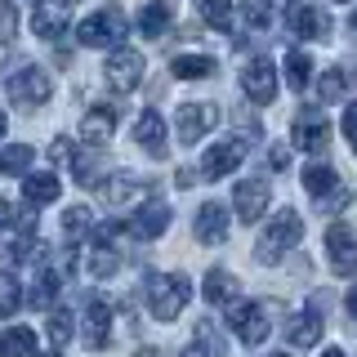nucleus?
<instances>
[{
    "label": "nucleus",
    "instance_id": "obj_23",
    "mask_svg": "<svg viewBox=\"0 0 357 357\" xmlns=\"http://www.w3.org/2000/svg\"><path fill=\"white\" fill-rule=\"evenodd\" d=\"M0 357H36V331L31 326H9L0 340Z\"/></svg>",
    "mask_w": 357,
    "mask_h": 357
},
{
    "label": "nucleus",
    "instance_id": "obj_38",
    "mask_svg": "<svg viewBox=\"0 0 357 357\" xmlns=\"http://www.w3.org/2000/svg\"><path fill=\"white\" fill-rule=\"evenodd\" d=\"M18 36V9L9 0H0V45H9Z\"/></svg>",
    "mask_w": 357,
    "mask_h": 357
},
{
    "label": "nucleus",
    "instance_id": "obj_27",
    "mask_svg": "<svg viewBox=\"0 0 357 357\" xmlns=\"http://www.w3.org/2000/svg\"><path fill=\"white\" fill-rule=\"evenodd\" d=\"M31 161H36V152H31L27 143H9V148H0V174H22Z\"/></svg>",
    "mask_w": 357,
    "mask_h": 357
},
{
    "label": "nucleus",
    "instance_id": "obj_19",
    "mask_svg": "<svg viewBox=\"0 0 357 357\" xmlns=\"http://www.w3.org/2000/svg\"><path fill=\"white\" fill-rule=\"evenodd\" d=\"M59 192H63V178L50 174V170H36V174L22 178V197L31 206H50V201H59Z\"/></svg>",
    "mask_w": 357,
    "mask_h": 357
},
{
    "label": "nucleus",
    "instance_id": "obj_41",
    "mask_svg": "<svg viewBox=\"0 0 357 357\" xmlns=\"http://www.w3.org/2000/svg\"><path fill=\"white\" fill-rule=\"evenodd\" d=\"M268 161H273V170H286L290 152H286V148H273V152H268Z\"/></svg>",
    "mask_w": 357,
    "mask_h": 357
},
{
    "label": "nucleus",
    "instance_id": "obj_7",
    "mask_svg": "<svg viewBox=\"0 0 357 357\" xmlns=\"http://www.w3.org/2000/svg\"><path fill=\"white\" fill-rule=\"evenodd\" d=\"M290 139H295V148H304V152H321L331 143V121H326V112L321 107H304L295 116V126H290Z\"/></svg>",
    "mask_w": 357,
    "mask_h": 357
},
{
    "label": "nucleus",
    "instance_id": "obj_4",
    "mask_svg": "<svg viewBox=\"0 0 357 357\" xmlns=\"http://www.w3.org/2000/svg\"><path fill=\"white\" fill-rule=\"evenodd\" d=\"M9 98H14L18 107H40V103H50V94H54V81H50V72L36 63H27V67H18V72H9Z\"/></svg>",
    "mask_w": 357,
    "mask_h": 357
},
{
    "label": "nucleus",
    "instance_id": "obj_1",
    "mask_svg": "<svg viewBox=\"0 0 357 357\" xmlns=\"http://www.w3.org/2000/svg\"><path fill=\"white\" fill-rule=\"evenodd\" d=\"M299 237H304V219H299L295 210H277V215L268 219V228L259 232V241H255V259L259 264H282L286 250H295Z\"/></svg>",
    "mask_w": 357,
    "mask_h": 357
},
{
    "label": "nucleus",
    "instance_id": "obj_24",
    "mask_svg": "<svg viewBox=\"0 0 357 357\" xmlns=\"http://www.w3.org/2000/svg\"><path fill=\"white\" fill-rule=\"evenodd\" d=\"M201 295H206L210 304H228V299L237 295V277H232V273H223V268H210V273H206V282H201Z\"/></svg>",
    "mask_w": 357,
    "mask_h": 357
},
{
    "label": "nucleus",
    "instance_id": "obj_34",
    "mask_svg": "<svg viewBox=\"0 0 357 357\" xmlns=\"http://www.w3.org/2000/svg\"><path fill=\"white\" fill-rule=\"evenodd\" d=\"M143 188H139V178L134 174H116V183H107V201L112 206H126V201H134Z\"/></svg>",
    "mask_w": 357,
    "mask_h": 357
},
{
    "label": "nucleus",
    "instance_id": "obj_5",
    "mask_svg": "<svg viewBox=\"0 0 357 357\" xmlns=\"http://www.w3.org/2000/svg\"><path fill=\"white\" fill-rule=\"evenodd\" d=\"M143 67H148V63H143L139 50L116 45V50L107 54V67H103V72H107V85L112 89H139L143 85Z\"/></svg>",
    "mask_w": 357,
    "mask_h": 357
},
{
    "label": "nucleus",
    "instance_id": "obj_13",
    "mask_svg": "<svg viewBox=\"0 0 357 357\" xmlns=\"http://www.w3.org/2000/svg\"><path fill=\"white\" fill-rule=\"evenodd\" d=\"M241 89H245L250 103H273L277 98V67L268 59H250L241 72Z\"/></svg>",
    "mask_w": 357,
    "mask_h": 357
},
{
    "label": "nucleus",
    "instance_id": "obj_29",
    "mask_svg": "<svg viewBox=\"0 0 357 357\" xmlns=\"http://www.w3.org/2000/svg\"><path fill=\"white\" fill-rule=\"evenodd\" d=\"M241 22L255 31L273 27V0H241Z\"/></svg>",
    "mask_w": 357,
    "mask_h": 357
},
{
    "label": "nucleus",
    "instance_id": "obj_48",
    "mask_svg": "<svg viewBox=\"0 0 357 357\" xmlns=\"http://www.w3.org/2000/svg\"><path fill=\"white\" fill-rule=\"evenodd\" d=\"M139 357H156V353H152V349H143V353H139Z\"/></svg>",
    "mask_w": 357,
    "mask_h": 357
},
{
    "label": "nucleus",
    "instance_id": "obj_2",
    "mask_svg": "<svg viewBox=\"0 0 357 357\" xmlns=\"http://www.w3.org/2000/svg\"><path fill=\"white\" fill-rule=\"evenodd\" d=\"M143 290H148V308L156 321H174L188 308V299H192V282L183 273H152Z\"/></svg>",
    "mask_w": 357,
    "mask_h": 357
},
{
    "label": "nucleus",
    "instance_id": "obj_40",
    "mask_svg": "<svg viewBox=\"0 0 357 357\" xmlns=\"http://www.w3.org/2000/svg\"><path fill=\"white\" fill-rule=\"evenodd\" d=\"M344 139H349L353 148H357V103L344 107Z\"/></svg>",
    "mask_w": 357,
    "mask_h": 357
},
{
    "label": "nucleus",
    "instance_id": "obj_3",
    "mask_svg": "<svg viewBox=\"0 0 357 357\" xmlns=\"http://www.w3.org/2000/svg\"><path fill=\"white\" fill-rule=\"evenodd\" d=\"M130 31V22L121 9H98V14H89L81 27H76V40L89 45V50H112V45H121V36Z\"/></svg>",
    "mask_w": 357,
    "mask_h": 357
},
{
    "label": "nucleus",
    "instance_id": "obj_6",
    "mask_svg": "<svg viewBox=\"0 0 357 357\" xmlns=\"http://www.w3.org/2000/svg\"><path fill=\"white\" fill-rule=\"evenodd\" d=\"M241 161H245V139L228 134L223 143H210L206 148V156H201V178H223V174L237 170Z\"/></svg>",
    "mask_w": 357,
    "mask_h": 357
},
{
    "label": "nucleus",
    "instance_id": "obj_17",
    "mask_svg": "<svg viewBox=\"0 0 357 357\" xmlns=\"http://www.w3.org/2000/svg\"><path fill=\"white\" fill-rule=\"evenodd\" d=\"M286 22H290V31H295V36H308V40H321L331 31L326 14H321V9H312V5H290Z\"/></svg>",
    "mask_w": 357,
    "mask_h": 357
},
{
    "label": "nucleus",
    "instance_id": "obj_16",
    "mask_svg": "<svg viewBox=\"0 0 357 357\" xmlns=\"http://www.w3.org/2000/svg\"><path fill=\"white\" fill-rule=\"evenodd\" d=\"M85 344L89 349H107V340H112V308L103 304V299H89V308H85Z\"/></svg>",
    "mask_w": 357,
    "mask_h": 357
},
{
    "label": "nucleus",
    "instance_id": "obj_45",
    "mask_svg": "<svg viewBox=\"0 0 357 357\" xmlns=\"http://www.w3.org/2000/svg\"><path fill=\"white\" fill-rule=\"evenodd\" d=\"M5 126H9V116H5V112H0V139H5Z\"/></svg>",
    "mask_w": 357,
    "mask_h": 357
},
{
    "label": "nucleus",
    "instance_id": "obj_46",
    "mask_svg": "<svg viewBox=\"0 0 357 357\" xmlns=\"http://www.w3.org/2000/svg\"><path fill=\"white\" fill-rule=\"evenodd\" d=\"M321 357H344V349H326V353H321Z\"/></svg>",
    "mask_w": 357,
    "mask_h": 357
},
{
    "label": "nucleus",
    "instance_id": "obj_22",
    "mask_svg": "<svg viewBox=\"0 0 357 357\" xmlns=\"http://www.w3.org/2000/svg\"><path fill=\"white\" fill-rule=\"evenodd\" d=\"M170 22H174V5L170 0H152V5H143V14H139V31L143 36H161Z\"/></svg>",
    "mask_w": 357,
    "mask_h": 357
},
{
    "label": "nucleus",
    "instance_id": "obj_50",
    "mask_svg": "<svg viewBox=\"0 0 357 357\" xmlns=\"http://www.w3.org/2000/svg\"><path fill=\"white\" fill-rule=\"evenodd\" d=\"M63 5H72V0H63Z\"/></svg>",
    "mask_w": 357,
    "mask_h": 357
},
{
    "label": "nucleus",
    "instance_id": "obj_21",
    "mask_svg": "<svg viewBox=\"0 0 357 357\" xmlns=\"http://www.w3.org/2000/svg\"><path fill=\"white\" fill-rule=\"evenodd\" d=\"M31 31H36L40 40H59L67 31V9L63 5H40L36 14H31Z\"/></svg>",
    "mask_w": 357,
    "mask_h": 357
},
{
    "label": "nucleus",
    "instance_id": "obj_31",
    "mask_svg": "<svg viewBox=\"0 0 357 357\" xmlns=\"http://www.w3.org/2000/svg\"><path fill=\"white\" fill-rule=\"evenodd\" d=\"M63 290V277H59V268H40V277H36V290H31V304H50L54 295Z\"/></svg>",
    "mask_w": 357,
    "mask_h": 357
},
{
    "label": "nucleus",
    "instance_id": "obj_36",
    "mask_svg": "<svg viewBox=\"0 0 357 357\" xmlns=\"http://www.w3.org/2000/svg\"><path fill=\"white\" fill-rule=\"evenodd\" d=\"M89 228H94V215H89L85 206H72L63 215V232H67V237H81V232H89Z\"/></svg>",
    "mask_w": 357,
    "mask_h": 357
},
{
    "label": "nucleus",
    "instance_id": "obj_20",
    "mask_svg": "<svg viewBox=\"0 0 357 357\" xmlns=\"http://www.w3.org/2000/svg\"><path fill=\"white\" fill-rule=\"evenodd\" d=\"M286 340H290V349H312V344H321V317L317 312H295V321L286 326Z\"/></svg>",
    "mask_w": 357,
    "mask_h": 357
},
{
    "label": "nucleus",
    "instance_id": "obj_25",
    "mask_svg": "<svg viewBox=\"0 0 357 357\" xmlns=\"http://www.w3.org/2000/svg\"><path fill=\"white\" fill-rule=\"evenodd\" d=\"M170 72L178 81H201V76H215V59L210 54H178L170 63Z\"/></svg>",
    "mask_w": 357,
    "mask_h": 357
},
{
    "label": "nucleus",
    "instance_id": "obj_12",
    "mask_svg": "<svg viewBox=\"0 0 357 357\" xmlns=\"http://www.w3.org/2000/svg\"><path fill=\"white\" fill-rule=\"evenodd\" d=\"M165 228H170V206H165V201H148V206H139L126 219V232L134 241H152V237H161Z\"/></svg>",
    "mask_w": 357,
    "mask_h": 357
},
{
    "label": "nucleus",
    "instance_id": "obj_39",
    "mask_svg": "<svg viewBox=\"0 0 357 357\" xmlns=\"http://www.w3.org/2000/svg\"><path fill=\"white\" fill-rule=\"evenodd\" d=\"M50 156H54V161H59V165H67V161H72V156H76V152H72V139H63V134H59V139L50 143Z\"/></svg>",
    "mask_w": 357,
    "mask_h": 357
},
{
    "label": "nucleus",
    "instance_id": "obj_28",
    "mask_svg": "<svg viewBox=\"0 0 357 357\" xmlns=\"http://www.w3.org/2000/svg\"><path fill=\"white\" fill-rule=\"evenodd\" d=\"M304 188L312 197H326V192L340 188V174H335L331 165H308V170H304Z\"/></svg>",
    "mask_w": 357,
    "mask_h": 357
},
{
    "label": "nucleus",
    "instance_id": "obj_49",
    "mask_svg": "<svg viewBox=\"0 0 357 357\" xmlns=\"http://www.w3.org/2000/svg\"><path fill=\"white\" fill-rule=\"evenodd\" d=\"M353 36H357V14H353Z\"/></svg>",
    "mask_w": 357,
    "mask_h": 357
},
{
    "label": "nucleus",
    "instance_id": "obj_15",
    "mask_svg": "<svg viewBox=\"0 0 357 357\" xmlns=\"http://www.w3.org/2000/svg\"><path fill=\"white\" fill-rule=\"evenodd\" d=\"M112 134H116V107L94 103L85 112V121H81V139L89 148H103V143H112Z\"/></svg>",
    "mask_w": 357,
    "mask_h": 357
},
{
    "label": "nucleus",
    "instance_id": "obj_42",
    "mask_svg": "<svg viewBox=\"0 0 357 357\" xmlns=\"http://www.w3.org/2000/svg\"><path fill=\"white\" fill-rule=\"evenodd\" d=\"M9 223H14V206H9V201H5V197H0V232H5V228H9Z\"/></svg>",
    "mask_w": 357,
    "mask_h": 357
},
{
    "label": "nucleus",
    "instance_id": "obj_11",
    "mask_svg": "<svg viewBox=\"0 0 357 357\" xmlns=\"http://www.w3.org/2000/svg\"><path fill=\"white\" fill-rule=\"evenodd\" d=\"M326 259L340 277H357V237L344 223H331L326 228Z\"/></svg>",
    "mask_w": 357,
    "mask_h": 357
},
{
    "label": "nucleus",
    "instance_id": "obj_10",
    "mask_svg": "<svg viewBox=\"0 0 357 357\" xmlns=\"http://www.w3.org/2000/svg\"><path fill=\"white\" fill-rule=\"evenodd\" d=\"M268 201H273L268 178H241L237 192H232V210H237L241 223H259V215L268 210Z\"/></svg>",
    "mask_w": 357,
    "mask_h": 357
},
{
    "label": "nucleus",
    "instance_id": "obj_33",
    "mask_svg": "<svg viewBox=\"0 0 357 357\" xmlns=\"http://www.w3.org/2000/svg\"><path fill=\"white\" fill-rule=\"evenodd\" d=\"M22 304V286H18V277L14 273H0V317H9Z\"/></svg>",
    "mask_w": 357,
    "mask_h": 357
},
{
    "label": "nucleus",
    "instance_id": "obj_9",
    "mask_svg": "<svg viewBox=\"0 0 357 357\" xmlns=\"http://www.w3.org/2000/svg\"><path fill=\"white\" fill-rule=\"evenodd\" d=\"M215 126H219V107L215 103H183V107H178V116H174V130H178V139H183V143L206 139Z\"/></svg>",
    "mask_w": 357,
    "mask_h": 357
},
{
    "label": "nucleus",
    "instance_id": "obj_14",
    "mask_svg": "<svg viewBox=\"0 0 357 357\" xmlns=\"http://www.w3.org/2000/svg\"><path fill=\"white\" fill-rule=\"evenodd\" d=\"M228 228H232V219H228V210H223L219 201H206V206L197 210L192 232H197L201 245H223V241H228Z\"/></svg>",
    "mask_w": 357,
    "mask_h": 357
},
{
    "label": "nucleus",
    "instance_id": "obj_37",
    "mask_svg": "<svg viewBox=\"0 0 357 357\" xmlns=\"http://www.w3.org/2000/svg\"><path fill=\"white\" fill-rule=\"evenodd\" d=\"M321 98H326V103H335V98H344V89H349V76H344V67H331L326 76H321Z\"/></svg>",
    "mask_w": 357,
    "mask_h": 357
},
{
    "label": "nucleus",
    "instance_id": "obj_30",
    "mask_svg": "<svg viewBox=\"0 0 357 357\" xmlns=\"http://www.w3.org/2000/svg\"><path fill=\"white\" fill-rule=\"evenodd\" d=\"M197 9H201V18H206L215 31L232 27V0H197Z\"/></svg>",
    "mask_w": 357,
    "mask_h": 357
},
{
    "label": "nucleus",
    "instance_id": "obj_8",
    "mask_svg": "<svg viewBox=\"0 0 357 357\" xmlns=\"http://www.w3.org/2000/svg\"><path fill=\"white\" fill-rule=\"evenodd\" d=\"M232 335H237L241 344H250V349H259L268 340V331H273V321H268V308L264 304H237L232 308Z\"/></svg>",
    "mask_w": 357,
    "mask_h": 357
},
{
    "label": "nucleus",
    "instance_id": "obj_47",
    "mask_svg": "<svg viewBox=\"0 0 357 357\" xmlns=\"http://www.w3.org/2000/svg\"><path fill=\"white\" fill-rule=\"evenodd\" d=\"M36 357H63V353H59V349H54V353H36Z\"/></svg>",
    "mask_w": 357,
    "mask_h": 357
},
{
    "label": "nucleus",
    "instance_id": "obj_51",
    "mask_svg": "<svg viewBox=\"0 0 357 357\" xmlns=\"http://www.w3.org/2000/svg\"><path fill=\"white\" fill-rule=\"evenodd\" d=\"M340 5H349V0H340Z\"/></svg>",
    "mask_w": 357,
    "mask_h": 357
},
{
    "label": "nucleus",
    "instance_id": "obj_18",
    "mask_svg": "<svg viewBox=\"0 0 357 357\" xmlns=\"http://www.w3.org/2000/svg\"><path fill=\"white\" fill-rule=\"evenodd\" d=\"M134 139L143 143V152L148 156H165V121H161V112H143L139 116V126H134Z\"/></svg>",
    "mask_w": 357,
    "mask_h": 357
},
{
    "label": "nucleus",
    "instance_id": "obj_43",
    "mask_svg": "<svg viewBox=\"0 0 357 357\" xmlns=\"http://www.w3.org/2000/svg\"><path fill=\"white\" fill-rule=\"evenodd\" d=\"M183 357H215V353H210V349H206V344H201V340H197V344H192V349H188Z\"/></svg>",
    "mask_w": 357,
    "mask_h": 357
},
{
    "label": "nucleus",
    "instance_id": "obj_35",
    "mask_svg": "<svg viewBox=\"0 0 357 357\" xmlns=\"http://www.w3.org/2000/svg\"><path fill=\"white\" fill-rule=\"evenodd\" d=\"M45 331H50L54 349H63V344L72 340V331H76V326H72V312H63V308H59V312H50V321H45Z\"/></svg>",
    "mask_w": 357,
    "mask_h": 357
},
{
    "label": "nucleus",
    "instance_id": "obj_44",
    "mask_svg": "<svg viewBox=\"0 0 357 357\" xmlns=\"http://www.w3.org/2000/svg\"><path fill=\"white\" fill-rule=\"evenodd\" d=\"M344 304H349V317H353V326H357V286L349 290V299H344Z\"/></svg>",
    "mask_w": 357,
    "mask_h": 357
},
{
    "label": "nucleus",
    "instance_id": "obj_32",
    "mask_svg": "<svg viewBox=\"0 0 357 357\" xmlns=\"http://www.w3.org/2000/svg\"><path fill=\"white\" fill-rule=\"evenodd\" d=\"M116 255H112V245L107 241H94V255H89V259H85V268H89V273H94V277H107V273H116Z\"/></svg>",
    "mask_w": 357,
    "mask_h": 357
},
{
    "label": "nucleus",
    "instance_id": "obj_26",
    "mask_svg": "<svg viewBox=\"0 0 357 357\" xmlns=\"http://www.w3.org/2000/svg\"><path fill=\"white\" fill-rule=\"evenodd\" d=\"M282 67H286V85L290 89H308V81H312V59H308L304 50H290Z\"/></svg>",
    "mask_w": 357,
    "mask_h": 357
}]
</instances>
